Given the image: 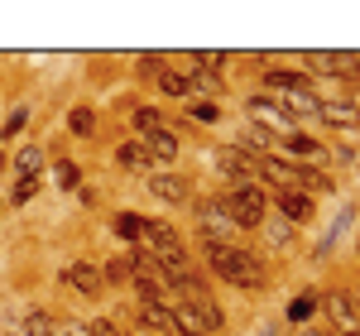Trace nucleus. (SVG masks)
I'll use <instances>...</instances> for the list:
<instances>
[{
	"mask_svg": "<svg viewBox=\"0 0 360 336\" xmlns=\"http://www.w3.org/2000/svg\"><path fill=\"white\" fill-rule=\"evenodd\" d=\"M202 254H207V264H212L226 283H240V288H259V283H264V264L250 250H236V245H226V240H207Z\"/></svg>",
	"mask_w": 360,
	"mask_h": 336,
	"instance_id": "nucleus-1",
	"label": "nucleus"
},
{
	"mask_svg": "<svg viewBox=\"0 0 360 336\" xmlns=\"http://www.w3.org/2000/svg\"><path fill=\"white\" fill-rule=\"evenodd\" d=\"M226 207H231V221H236V231H255V226H264L269 197H264V188L245 183V188H231V193H226Z\"/></svg>",
	"mask_w": 360,
	"mask_h": 336,
	"instance_id": "nucleus-2",
	"label": "nucleus"
},
{
	"mask_svg": "<svg viewBox=\"0 0 360 336\" xmlns=\"http://www.w3.org/2000/svg\"><path fill=\"white\" fill-rule=\"evenodd\" d=\"M197 221H202V231H207V240H221V235L236 231L226 197H207V202H197Z\"/></svg>",
	"mask_w": 360,
	"mask_h": 336,
	"instance_id": "nucleus-3",
	"label": "nucleus"
},
{
	"mask_svg": "<svg viewBox=\"0 0 360 336\" xmlns=\"http://www.w3.org/2000/svg\"><path fill=\"white\" fill-rule=\"evenodd\" d=\"M217 164H221V173L236 183V188L255 183V159H250L245 149H221V154H217Z\"/></svg>",
	"mask_w": 360,
	"mask_h": 336,
	"instance_id": "nucleus-4",
	"label": "nucleus"
},
{
	"mask_svg": "<svg viewBox=\"0 0 360 336\" xmlns=\"http://www.w3.org/2000/svg\"><path fill=\"white\" fill-rule=\"evenodd\" d=\"M183 308L193 312L197 317V327H202V332H221V308H217V298H212V293H207V288H202V293H193V298H188V303H183Z\"/></svg>",
	"mask_w": 360,
	"mask_h": 336,
	"instance_id": "nucleus-5",
	"label": "nucleus"
},
{
	"mask_svg": "<svg viewBox=\"0 0 360 336\" xmlns=\"http://www.w3.org/2000/svg\"><path fill=\"white\" fill-rule=\"evenodd\" d=\"M278 111H283V115H317V111H322V101L312 96V86H303V91H283Z\"/></svg>",
	"mask_w": 360,
	"mask_h": 336,
	"instance_id": "nucleus-6",
	"label": "nucleus"
},
{
	"mask_svg": "<svg viewBox=\"0 0 360 336\" xmlns=\"http://www.w3.org/2000/svg\"><path fill=\"white\" fill-rule=\"evenodd\" d=\"M149 193H154V197H164V202H188V183H183L178 173H154Z\"/></svg>",
	"mask_w": 360,
	"mask_h": 336,
	"instance_id": "nucleus-7",
	"label": "nucleus"
},
{
	"mask_svg": "<svg viewBox=\"0 0 360 336\" xmlns=\"http://www.w3.org/2000/svg\"><path fill=\"white\" fill-rule=\"evenodd\" d=\"M264 82H269V91H278V96H283V91H303V86H307V72H293V67H269V72H264Z\"/></svg>",
	"mask_w": 360,
	"mask_h": 336,
	"instance_id": "nucleus-8",
	"label": "nucleus"
},
{
	"mask_svg": "<svg viewBox=\"0 0 360 336\" xmlns=\"http://www.w3.org/2000/svg\"><path fill=\"white\" fill-rule=\"evenodd\" d=\"M144 149H149L154 164H173V159H178V140H173V130H154Z\"/></svg>",
	"mask_w": 360,
	"mask_h": 336,
	"instance_id": "nucleus-9",
	"label": "nucleus"
},
{
	"mask_svg": "<svg viewBox=\"0 0 360 336\" xmlns=\"http://www.w3.org/2000/svg\"><path fill=\"white\" fill-rule=\"evenodd\" d=\"M63 279L72 283V288H82L86 298H91V293L101 288V274H96L91 264H82V259H77V264H68V269H63Z\"/></svg>",
	"mask_w": 360,
	"mask_h": 336,
	"instance_id": "nucleus-10",
	"label": "nucleus"
},
{
	"mask_svg": "<svg viewBox=\"0 0 360 336\" xmlns=\"http://www.w3.org/2000/svg\"><path fill=\"white\" fill-rule=\"evenodd\" d=\"M322 120H327V125H336V130H351V125H356L360 120V111L356 106H351V101H332V106H322Z\"/></svg>",
	"mask_w": 360,
	"mask_h": 336,
	"instance_id": "nucleus-11",
	"label": "nucleus"
},
{
	"mask_svg": "<svg viewBox=\"0 0 360 336\" xmlns=\"http://www.w3.org/2000/svg\"><path fill=\"white\" fill-rule=\"evenodd\" d=\"M312 67H322V72H332V77H346V72L356 67V58L351 53H312Z\"/></svg>",
	"mask_w": 360,
	"mask_h": 336,
	"instance_id": "nucleus-12",
	"label": "nucleus"
},
{
	"mask_svg": "<svg viewBox=\"0 0 360 336\" xmlns=\"http://www.w3.org/2000/svg\"><path fill=\"white\" fill-rule=\"evenodd\" d=\"M278 207H283L288 221H307V212H312V202L303 193H278Z\"/></svg>",
	"mask_w": 360,
	"mask_h": 336,
	"instance_id": "nucleus-13",
	"label": "nucleus"
},
{
	"mask_svg": "<svg viewBox=\"0 0 360 336\" xmlns=\"http://www.w3.org/2000/svg\"><path fill=\"white\" fill-rule=\"evenodd\" d=\"M288 154L303 159V164H317V159H322V144L307 140V135H288Z\"/></svg>",
	"mask_w": 360,
	"mask_h": 336,
	"instance_id": "nucleus-14",
	"label": "nucleus"
},
{
	"mask_svg": "<svg viewBox=\"0 0 360 336\" xmlns=\"http://www.w3.org/2000/svg\"><path fill=\"white\" fill-rule=\"evenodd\" d=\"M327 188H332V178H327V173H317V168H298V193H327Z\"/></svg>",
	"mask_w": 360,
	"mask_h": 336,
	"instance_id": "nucleus-15",
	"label": "nucleus"
},
{
	"mask_svg": "<svg viewBox=\"0 0 360 336\" xmlns=\"http://www.w3.org/2000/svg\"><path fill=\"white\" fill-rule=\"evenodd\" d=\"M111 226H115L120 240H139V235H144V217H135V212H120Z\"/></svg>",
	"mask_w": 360,
	"mask_h": 336,
	"instance_id": "nucleus-16",
	"label": "nucleus"
},
{
	"mask_svg": "<svg viewBox=\"0 0 360 336\" xmlns=\"http://www.w3.org/2000/svg\"><path fill=\"white\" fill-rule=\"evenodd\" d=\"M115 159H120L125 168H149V164H154L144 144H120V149H115Z\"/></svg>",
	"mask_w": 360,
	"mask_h": 336,
	"instance_id": "nucleus-17",
	"label": "nucleus"
},
{
	"mask_svg": "<svg viewBox=\"0 0 360 336\" xmlns=\"http://www.w3.org/2000/svg\"><path fill=\"white\" fill-rule=\"evenodd\" d=\"M159 86H164L168 96H188V91H193V82H188V72H159Z\"/></svg>",
	"mask_w": 360,
	"mask_h": 336,
	"instance_id": "nucleus-18",
	"label": "nucleus"
},
{
	"mask_svg": "<svg viewBox=\"0 0 360 336\" xmlns=\"http://www.w3.org/2000/svg\"><path fill=\"white\" fill-rule=\"evenodd\" d=\"M101 279H111V283H130V254H115L111 264H106V274Z\"/></svg>",
	"mask_w": 360,
	"mask_h": 336,
	"instance_id": "nucleus-19",
	"label": "nucleus"
},
{
	"mask_svg": "<svg viewBox=\"0 0 360 336\" xmlns=\"http://www.w3.org/2000/svg\"><path fill=\"white\" fill-rule=\"evenodd\" d=\"M250 111L259 115V120H274V125L283 120V111H278V101H269V96H255V101H250Z\"/></svg>",
	"mask_w": 360,
	"mask_h": 336,
	"instance_id": "nucleus-20",
	"label": "nucleus"
},
{
	"mask_svg": "<svg viewBox=\"0 0 360 336\" xmlns=\"http://www.w3.org/2000/svg\"><path fill=\"white\" fill-rule=\"evenodd\" d=\"M135 125L144 130V135H154V130H164V120H159V111H154V106H139V111H135Z\"/></svg>",
	"mask_w": 360,
	"mask_h": 336,
	"instance_id": "nucleus-21",
	"label": "nucleus"
},
{
	"mask_svg": "<svg viewBox=\"0 0 360 336\" xmlns=\"http://www.w3.org/2000/svg\"><path fill=\"white\" fill-rule=\"evenodd\" d=\"M332 312H336V322H341L346 332H356V308H351V298H332Z\"/></svg>",
	"mask_w": 360,
	"mask_h": 336,
	"instance_id": "nucleus-22",
	"label": "nucleus"
},
{
	"mask_svg": "<svg viewBox=\"0 0 360 336\" xmlns=\"http://www.w3.org/2000/svg\"><path fill=\"white\" fill-rule=\"evenodd\" d=\"M188 82L202 86V91H217V86H221V77H217L212 67H197V72H188Z\"/></svg>",
	"mask_w": 360,
	"mask_h": 336,
	"instance_id": "nucleus-23",
	"label": "nucleus"
},
{
	"mask_svg": "<svg viewBox=\"0 0 360 336\" xmlns=\"http://www.w3.org/2000/svg\"><path fill=\"white\" fill-rule=\"evenodd\" d=\"M188 115H193V120H202V125H217V115H221V111H217V101H197Z\"/></svg>",
	"mask_w": 360,
	"mask_h": 336,
	"instance_id": "nucleus-24",
	"label": "nucleus"
},
{
	"mask_svg": "<svg viewBox=\"0 0 360 336\" xmlns=\"http://www.w3.org/2000/svg\"><path fill=\"white\" fill-rule=\"evenodd\" d=\"M68 125H72L77 135H91V125H96V120H91V111H86V106H77V111L68 115Z\"/></svg>",
	"mask_w": 360,
	"mask_h": 336,
	"instance_id": "nucleus-25",
	"label": "nucleus"
},
{
	"mask_svg": "<svg viewBox=\"0 0 360 336\" xmlns=\"http://www.w3.org/2000/svg\"><path fill=\"white\" fill-rule=\"evenodd\" d=\"M312 308H317V298H312V293H298V298H293V308H288V317H293V322H303Z\"/></svg>",
	"mask_w": 360,
	"mask_h": 336,
	"instance_id": "nucleus-26",
	"label": "nucleus"
},
{
	"mask_svg": "<svg viewBox=\"0 0 360 336\" xmlns=\"http://www.w3.org/2000/svg\"><path fill=\"white\" fill-rule=\"evenodd\" d=\"M53 317H44V312H34V317H29V336H53Z\"/></svg>",
	"mask_w": 360,
	"mask_h": 336,
	"instance_id": "nucleus-27",
	"label": "nucleus"
},
{
	"mask_svg": "<svg viewBox=\"0 0 360 336\" xmlns=\"http://www.w3.org/2000/svg\"><path fill=\"white\" fill-rule=\"evenodd\" d=\"M53 178H58V188H77V168L68 164V159H63V164L53 168Z\"/></svg>",
	"mask_w": 360,
	"mask_h": 336,
	"instance_id": "nucleus-28",
	"label": "nucleus"
},
{
	"mask_svg": "<svg viewBox=\"0 0 360 336\" xmlns=\"http://www.w3.org/2000/svg\"><path fill=\"white\" fill-rule=\"evenodd\" d=\"M34 193H39V178H20L15 183V202H29Z\"/></svg>",
	"mask_w": 360,
	"mask_h": 336,
	"instance_id": "nucleus-29",
	"label": "nucleus"
},
{
	"mask_svg": "<svg viewBox=\"0 0 360 336\" xmlns=\"http://www.w3.org/2000/svg\"><path fill=\"white\" fill-rule=\"evenodd\" d=\"M139 67H144V77H159V72H164V58L144 53V58H139Z\"/></svg>",
	"mask_w": 360,
	"mask_h": 336,
	"instance_id": "nucleus-30",
	"label": "nucleus"
},
{
	"mask_svg": "<svg viewBox=\"0 0 360 336\" xmlns=\"http://www.w3.org/2000/svg\"><path fill=\"white\" fill-rule=\"evenodd\" d=\"M39 159H44L39 149H25V154H20V168H25V178H34V168H39Z\"/></svg>",
	"mask_w": 360,
	"mask_h": 336,
	"instance_id": "nucleus-31",
	"label": "nucleus"
},
{
	"mask_svg": "<svg viewBox=\"0 0 360 336\" xmlns=\"http://www.w3.org/2000/svg\"><path fill=\"white\" fill-rule=\"evenodd\" d=\"M25 120H29V111H15V115H10V125H5V135H15V130H20Z\"/></svg>",
	"mask_w": 360,
	"mask_h": 336,
	"instance_id": "nucleus-32",
	"label": "nucleus"
},
{
	"mask_svg": "<svg viewBox=\"0 0 360 336\" xmlns=\"http://www.w3.org/2000/svg\"><path fill=\"white\" fill-rule=\"evenodd\" d=\"M307 336H327V332H307Z\"/></svg>",
	"mask_w": 360,
	"mask_h": 336,
	"instance_id": "nucleus-33",
	"label": "nucleus"
},
{
	"mask_svg": "<svg viewBox=\"0 0 360 336\" xmlns=\"http://www.w3.org/2000/svg\"><path fill=\"white\" fill-rule=\"evenodd\" d=\"M351 336H360V327H356V332H351Z\"/></svg>",
	"mask_w": 360,
	"mask_h": 336,
	"instance_id": "nucleus-34",
	"label": "nucleus"
}]
</instances>
